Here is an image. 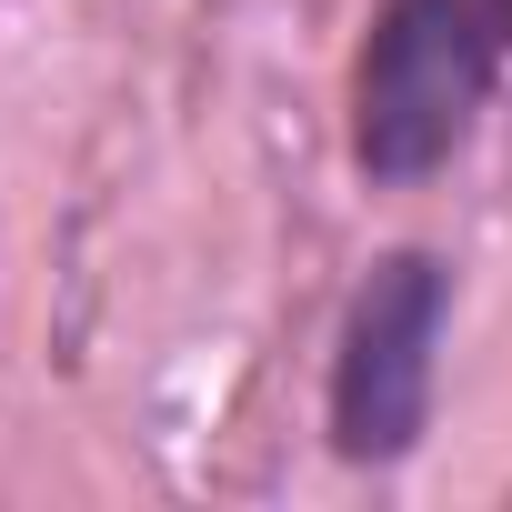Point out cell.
Listing matches in <instances>:
<instances>
[{
  "instance_id": "6da1fadb",
  "label": "cell",
  "mask_w": 512,
  "mask_h": 512,
  "mask_svg": "<svg viewBox=\"0 0 512 512\" xmlns=\"http://www.w3.org/2000/svg\"><path fill=\"white\" fill-rule=\"evenodd\" d=\"M502 21L492 0H382L362 51H352V111H342V151L362 171V191H422L442 181L492 91H502Z\"/></svg>"
},
{
  "instance_id": "7a4b0ae2",
  "label": "cell",
  "mask_w": 512,
  "mask_h": 512,
  "mask_svg": "<svg viewBox=\"0 0 512 512\" xmlns=\"http://www.w3.org/2000/svg\"><path fill=\"white\" fill-rule=\"evenodd\" d=\"M442 342H452V262L432 241L372 251L342 322H332V362H322V442H332V462L402 472L432 442Z\"/></svg>"
},
{
  "instance_id": "3957f363",
  "label": "cell",
  "mask_w": 512,
  "mask_h": 512,
  "mask_svg": "<svg viewBox=\"0 0 512 512\" xmlns=\"http://www.w3.org/2000/svg\"><path fill=\"white\" fill-rule=\"evenodd\" d=\"M492 21H502V41H512V0H492Z\"/></svg>"
}]
</instances>
